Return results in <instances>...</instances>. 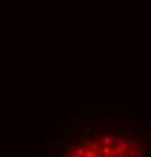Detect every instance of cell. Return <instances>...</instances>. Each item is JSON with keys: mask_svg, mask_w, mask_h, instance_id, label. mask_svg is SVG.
<instances>
[{"mask_svg": "<svg viewBox=\"0 0 151 157\" xmlns=\"http://www.w3.org/2000/svg\"><path fill=\"white\" fill-rule=\"evenodd\" d=\"M64 157H144L139 147L121 135H95L71 147Z\"/></svg>", "mask_w": 151, "mask_h": 157, "instance_id": "obj_1", "label": "cell"}]
</instances>
